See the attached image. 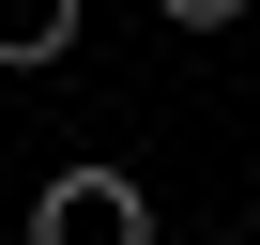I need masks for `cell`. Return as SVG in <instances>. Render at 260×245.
Here are the masks:
<instances>
[{
    "mask_svg": "<svg viewBox=\"0 0 260 245\" xmlns=\"http://www.w3.org/2000/svg\"><path fill=\"white\" fill-rule=\"evenodd\" d=\"M31 245H153V199L122 184V169H61L31 199Z\"/></svg>",
    "mask_w": 260,
    "mask_h": 245,
    "instance_id": "1",
    "label": "cell"
},
{
    "mask_svg": "<svg viewBox=\"0 0 260 245\" xmlns=\"http://www.w3.org/2000/svg\"><path fill=\"white\" fill-rule=\"evenodd\" d=\"M0 62H77V0H0Z\"/></svg>",
    "mask_w": 260,
    "mask_h": 245,
    "instance_id": "2",
    "label": "cell"
}]
</instances>
